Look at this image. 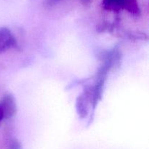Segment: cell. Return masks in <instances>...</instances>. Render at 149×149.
<instances>
[{
    "label": "cell",
    "instance_id": "2",
    "mask_svg": "<svg viewBox=\"0 0 149 149\" xmlns=\"http://www.w3.org/2000/svg\"><path fill=\"white\" fill-rule=\"evenodd\" d=\"M0 107L4 114V119L13 117L16 112V103L12 95H6L0 102Z\"/></svg>",
    "mask_w": 149,
    "mask_h": 149
},
{
    "label": "cell",
    "instance_id": "6",
    "mask_svg": "<svg viewBox=\"0 0 149 149\" xmlns=\"http://www.w3.org/2000/svg\"><path fill=\"white\" fill-rule=\"evenodd\" d=\"M84 6H89L92 4L93 0H79Z\"/></svg>",
    "mask_w": 149,
    "mask_h": 149
},
{
    "label": "cell",
    "instance_id": "7",
    "mask_svg": "<svg viewBox=\"0 0 149 149\" xmlns=\"http://www.w3.org/2000/svg\"><path fill=\"white\" fill-rule=\"evenodd\" d=\"M4 119V114H3L2 110H1V107H0V121H1Z\"/></svg>",
    "mask_w": 149,
    "mask_h": 149
},
{
    "label": "cell",
    "instance_id": "5",
    "mask_svg": "<svg viewBox=\"0 0 149 149\" xmlns=\"http://www.w3.org/2000/svg\"><path fill=\"white\" fill-rule=\"evenodd\" d=\"M63 1V0H46L45 1V5L47 7H52V6L55 5L60 1Z\"/></svg>",
    "mask_w": 149,
    "mask_h": 149
},
{
    "label": "cell",
    "instance_id": "3",
    "mask_svg": "<svg viewBox=\"0 0 149 149\" xmlns=\"http://www.w3.org/2000/svg\"><path fill=\"white\" fill-rule=\"evenodd\" d=\"M15 39L11 31L7 28L0 29V53L6 52L15 47Z\"/></svg>",
    "mask_w": 149,
    "mask_h": 149
},
{
    "label": "cell",
    "instance_id": "1",
    "mask_svg": "<svg viewBox=\"0 0 149 149\" xmlns=\"http://www.w3.org/2000/svg\"><path fill=\"white\" fill-rule=\"evenodd\" d=\"M102 4L105 10L109 11L119 12L125 10L135 15L141 13L138 0H103Z\"/></svg>",
    "mask_w": 149,
    "mask_h": 149
},
{
    "label": "cell",
    "instance_id": "4",
    "mask_svg": "<svg viewBox=\"0 0 149 149\" xmlns=\"http://www.w3.org/2000/svg\"><path fill=\"white\" fill-rule=\"evenodd\" d=\"M7 149H22V146L17 139H12L9 143Z\"/></svg>",
    "mask_w": 149,
    "mask_h": 149
}]
</instances>
